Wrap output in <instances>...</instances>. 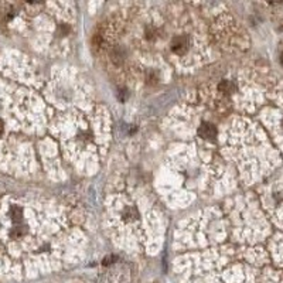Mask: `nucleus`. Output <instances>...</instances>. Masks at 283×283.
Here are the masks:
<instances>
[{"label":"nucleus","mask_w":283,"mask_h":283,"mask_svg":"<svg viewBox=\"0 0 283 283\" xmlns=\"http://www.w3.org/2000/svg\"><path fill=\"white\" fill-rule=\"evenodd\" d=\"M191 47V38L188 34H176L170 41V50L174 55L184 57Z\"/></svg>","instance_id":"f257e3e1"},{"label":"nucleus","mask_w":283,"mask_h":283,"mask_svg":"<svg viewBox=\"0 0 283 283\" xmlns=\"http://www.w3.org/2000/svg\"><path fill=\"white\" fill-rule=\"evenodd\" d=\"M198 136H201L204 139H208V140H214L215 136H217V128L212 123H203L198 128Z\"/></svg>","instance_id":"f03ea898"},{"label":"nucleus","mask_w":283,"mask_h":283,"mask_svg":"<svg viewBox=\"0 0 283 283\" xmlns=\"http://www.w3.org/2000/svg\"><path fill=\"white\" fill-rule=\"evenodd\" d=\"M1 132H3V122L0 121V135H1Z\"/></svg>","instance_id":"7ed1b4c3"},{"label":"nucleus","mask_w":283,"mask_h":283,"mask_svg":"<svg viewBox=\"0 0 283 283\" xmlns=\"http://www.w3.org/2000/svg\"><path fill=\"white\" fill-rule=\"evenodd\" d=\"M281 60H282V64H283V54H282V58H281Z\"/></svg>","instance_id":"20e7f679"}]
</instances>
